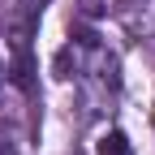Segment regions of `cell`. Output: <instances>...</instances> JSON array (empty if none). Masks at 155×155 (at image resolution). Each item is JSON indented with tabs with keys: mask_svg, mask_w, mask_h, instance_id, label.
<instances>
[{
	"mask_svg": "<svg viewBox=\"0 0 155 155\" xmlns=\"http://www.w3.org/2000/svg\"><path fill=\"white\" fill-rule=\"evenodd\" d=\"M99 155H129V138L121 129H108V134H99V147H95Z\"/></svg>",
	"mask_w": 155,
	"mask_h": 155,
	"instance_id": "obj_1",
	"label": "cell"
},
{
	"mask_svg": "<svg viewBox=\"0 0 155 155\" xmlns=\"http://www.w3.org/2000/svg\"><path fill=\"white\" fill-rule=\"evenodd\" d=\"M99 13H104L99 0H82V17H99Z\"/></svg>",
	"mask_w": 155,
	"mask_h": 155,
	"instance_id": "obj_2",
	"label": "cell"
},
{
	"mask_svg": "<svg viewBox=\"0 0 155 155\" xmlns=\"http://www.w3.org/2000/svg\"><path fill=\"white\" fill-rule=\"evenodd\" d=\"M0 86H5V65H0Z\"/></svg>",
	"mask_w": 155,
	"mask_h": 155,
	"instance_id": "obj_3",
	"label": "cell"
}]
</instances>
